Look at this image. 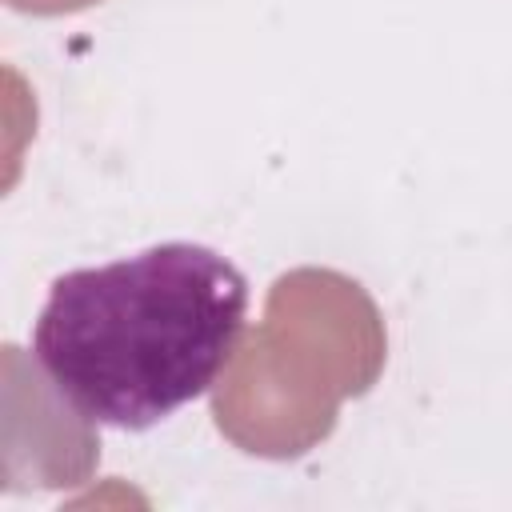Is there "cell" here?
<instances>
[{
	"mask_svg": "<svg viewBox=\"0 0 512 512\" xmlns=\"http://www.w3.org/2000/svg\"><path fill=\"white\" fill-rule=\"evenodd\" d=\"M248 280L216 248L172 240L52 280L32 356L96 424L144 432L228 368Z\"/></svg>",
	"mask_w": 512,
	"mask_h": 512,
	"instance_id": "6da1fadb",
	"label": "cell"
},
{
	"mask_svg": "<svg viewBox=\"0 0 512 512\" xmlns=\"http://www.w3.org/2000/svg\"><path fill=\"white\" fill-rule=\"evenodd\" d=\"M384 364L388 332L368 288L336 268H292L212 384V420L248 456L296 460L336 432L340 404L368 396Z\"/></svg>",
	"mask_w": 512,
	"mask_h": 512,
	"instance_id": "7a4b0ae2",
	"label": "cell"
},
{
	"mask_svg": "<svg viewBox=\"0 0 512 512\" xmlns=\"http://www.w3.org/2000/svg\"><path fill=\"white\" fill-rule=\"evenodd\" d=\"M100 464L96 420H88L56 380L4 344V488H72L88 484Z\"/></svg>",
	"mask_w": 512,
	"mask_h": 512,
	"instance_id": "3957f363",
	"label": "cell"
},
{
	"mask_svg": "<svg viewBox=\"0 0 512 512\" xmlns=\"http://www.w3.org/2000/svg\"><path fill=\"white\" fill-rule=\"evenodd\" d=\"M12 12H28V16H68V12H84L100 0H4Z\"/></svg>",
	"mask_w": 512,
	"mask_h": 512,
	"instance_id": "277c9868",
	"label": "cell"
}]
</instances>
